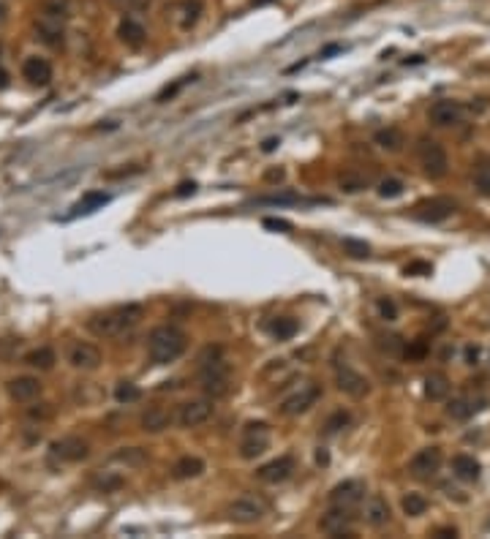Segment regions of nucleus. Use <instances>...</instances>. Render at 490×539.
Returning a JSON list of instances; mask_svg holds the SVG:
<instances>
[{
	"mask_svg": "<svg viewBox=\"0 0 490 539\" xmlns=\"http://www.w3.org/2000/svg\"><path fill=\"white\" fill-rule=\"evenodd\" d=\"M335 384H338V390H341L343 395L357 398V400L365 398L368 392H370V382H368L360 370H354V368L346 365V363H335Z\"/></svg>",
	"mask_w": 490,
	"mask_h": 539,
	"instance_id": "1a4fd4ad",
	"label": "nucleus"
},
{
	"mask_svg": "<svg viewBox=\"0 0 490 539\" xmlns=\"http://www.w3.org/2000/svg\"><path fill=\"white\" fill-rule=\"evenodd\" d=\"M338 49H341V47H338V44H330V47H327V49H324V52H321V57H327V55H332V52H338Z\"/></svg>",
	"mask_w": 490,
	"mask_h": 539,
	"instance_id": "13d9d810",
	"label": "nucleus"
},
{
	"mask_svg": "<svg viewBox=\"0 0 490 539\" xmlns=\"http://www.w3.org/2000/svg\"><path fill=\"white\" fill-rule=\"evenodd\" d=\"M316 202L318 199H305L300 194H272L256 199V204H278V207H284V204H316Z\"/></svg>",
	"mask_w": 490,
	"mask_h": 539,
	"instance_id": "2f4dec72",
	"label": "nucleus"
},
{
	"mask_svg": "<svg viewBox=\"0 0 490 539\" xmlns=\"http://www.w3.org/2000/svg\"><path fill=\"white\" fill-rule=\"evenodd\" d=\"M452 474L461 482H477L482 477V465L474 455H455L452 458Z\"/></svg>",
	"mask_w": 490,
	"mask_h": 539,
	"instance_id": "b1692460",
	"label": "nucleus"
},
{
	"mask_svg": "<svg viewBox=\"0 0 490 539\" xmlns=\"http://www.w3.org/2000/svg\"><path fill=\"white\" fill-rule=\"evenodd\" d=\"M373 142L382 150H387V153H398L400 147L406 145V136H403V131L398 125H387V128H379L373 134Z\"/></svg>",
	"mask_w": 490,
	"mask_h": 539,
	"instance_id": "bb28decb",
	"label": "nucleus"
},
{
	"mask_svg": "<svg viewBox=\"0 0 490 539\" xmlns=\"http://www.w3.org/2000/svg\"><path fill=\"white\" fill-rule=\"evenodd\" d=\"M88 452H90L88 441H82L79 436H66V439L49 444V458L60 461V463H79L88 458Z\"/></svg>",
	"mask_w": 490,
	"mask_h": 539,
	"instance_id": "f8f14e48",
	"label": "nucleus"
},
{
	"mask_svg": "<svg viewBox=\"0 0 490 539\" xmlns=\"http://www.w3.org/2000/svg\"><path fill=\"white\" fill-rule=\"evenodd\" d=\"M376 343H379V349H382V351H387V354H400V351L406 349L403 341H400L398 335H379Z\"/></svg>",
	"mask_w": 490,
	"mask_h": 539,
	"instance_id": "a19ab883",
	"label": "nucleus"
},
{
	"mask_svg": "<svg viewBox=\"0 0 490 539\" xmlns=\"http://www.w3.org/2000/svg\"><path fill=\"white\" fill-rule=\"evenodd\" d=\"M177 8L183 11V17H180V27H183V30L194 27L196 20H199V14H202V3H199V0H183Z\"/></svg>",
	"mask_w": 490,
	"mask_h": 539,
	"instance_id": "f704fd0d",
	"label": "nucleus"
},
{
	"mask_svg": "<svg viewBox=\"0 0 490 539\" xmlns=\"http://www.w3.org/2000/svg\"><path fill=\"white\" fill-rule=\"evenodd\" d=\"M343 251H346L349 256H354V259H365L368 253H370L368 243H363V240H351V237L343 240Z\"/></svg>",
	"mask_w": 490,
	"mask_h": 539,
	"instance_id": "79ce46f5",
	"label": "nucleus"
},
{
	"mask_svg": "<svg viewBox=\"0 0 490 539\" xmlns=\"http://www.w3.org/2000/svg\"><path fill=\"white\" fill-rule=\"evenodd\" d=\"M226 514L232 523H240V526H251V523H259L265 514H267V504L259 498V496H237L229 507H226Z\"/></svg>",
	"mask_w": 490,
	"mask_h": 539,
	"instance_id": "39448f33",
	"label": "nucleus"
},
{
	"mask_svg": "<svg viewBox=\"0 0 490 539\" xmlns=\"http://www.w3.org/2000/svg\"><path fill=\"white\" fill-rule=\"evenodd\" d=\"M455 537H458V528H449V526L436 531V539H455Z\"/></svg>",
	"mask_w": 490,
	"mask_h": 539,
	"instance_id": "5fc2aeb1",
	"label": "nucleus"
},
{
	"mask_svg": "<svg viewBox=\"0 0 490 539\" xmlns=\"http://www.w3.org/2000/svg\"><path fill=\"white\" fill-rule=\"evenodd\" d=\"M416 158H419V167H422V172H425V177H430V180L447 177V172H449V158H447L444 147H441L436 139L422 136V139L416 142Z\"/></svg>",
	"mask_w": 490,
	"mask_h": 539,
	"instance_id": "20e7f679",
	"label": "nucleus"
},
{
	"mask_svg": "<svg viewBox=\"0 0 490 539\" xmlns=\"http://www.w3.org/2000/svg\"><path fill=\"white\" fill-rule=\"evenodd\" d=\"M465 360H468V365H477V360H479V349H477V346H468V349H465Z\"/></svg>",
	"mask_w": 490,
	"mask_h": 539,
	"instance_id": "864d4df0",
	"label": "nucleus"
},
{
	"mask_svg": "<svg viewBox=\"0 0 490 539\" xmlns=\"http://www.w3.org/2000/svg\"><path fill=\"white\" fill-rule=\"evenodd\" d=\"M363 501H365V485L360 479H346V482L330 490V507L357 510Z\"/></svg>",
	"mask_w": 490,
	"mask_h": 539,
	"instance_id": "4468645a",
	"label": "nucleus"
},
{
	"mask_svg": "<svg viewBox=\"0 0 490 539\" xmlns=\"http://www.w3.org/2000/svg\"><path fill=\"white\" fill-rule=\"evenodd\" d=\"M115 461H120L125 465H142L145 463V452L139 447H131V449H120L115 452Z\"/></svg>",
	"mask_w": 490,
	"mask_h": 539,
	"instance_id": "58836bf2",
	"label": "nucleus"
},
{
	"mask_svg": "<svg viewBox=\"0 0 490 539\" xmlns=\"http://www.w3.org/2000/svg\"><path fill=\"white\" fill-rule=\"evenodd\" d=\"M363 520H365L370 528H384L392 520L390 504H387L382 496H370L365 501V510H363Z\"/></svg>",
	"mask_w": 490,
	"mask_h": 539,
	"instance_id": "aec40b11",
	"label": "nucleus"
},
{
	"mask_svg": "<svg viewBox=\"0 0 490 539\" xmlns=\"http://www.w3.org/2000/svg\"><path fill=\"white\" fill-rule=\"evenodd\" d=\"M112 6H118L125 14H136V11H145L150 0H112Z\"/></svg>",
	"mask_w": 490,
	"mask_h": 539,
	"instance_id": "c03bdc74",
	"label": "nucleus"
},
{
	"mask_svg": "<svg viewBox=\"0 0 490 539\" xmlns=\"http://www.w3.org/2000/svg\"><path fill=\"white\" fill-rule=\"evenodd\" d=\"M318 398H321V387L314 384V382H308V384H302L300 390H294L292 395H286V398H284V403H281V414H286V416L305 414L311 406H316Z\"/></svg>",
	"mask_w": 490,
	"mask_h": 539,
	"instance_id": "6e6552de",
	"label": "nucleus"
},
{
	"mask_svg": "<svg viewBox=\"0 0 490 539\" xmlns=\"http://www.w3.org/2000/svg\"><path fill=\"white\" fill-rule=\"evenodd\" d=\"M120 485H122V477H118V474H109V471H98L96 488H101V490H115V488H120Z\"/></svg>",
	"mask_w": 490,
	"mask_h": 539,
	"instance_id": "37998d69",
	"label": "nucleus"
},
{
	"mask_svg": "<svg viewBox=\"0 0 490 539\" xmlns=\"http://www.w3.org/2000/svg\"><path fill=\"white\" fill-rule=\"evenodd\" d=\"M139 398H142V390L136 384H131V382H120L115 387V400L118 403H136Z\"/></svg>",
	"mask_w": 490,
	"mask_h": 539,
	"instance_id": "e433bc0d",
	"label": "nucleus"
},
{
	"mask_svg": "<svg viewBox=\"0 0 490 539\" xmlns=\"http://www.w3.org/2000/svg\"><path fill=\"white\" fill-rule=\"evenodd\" d=\"M38 11L57 14V17H69V11H71V0H41V3H38Z\"/></svg>",
	"mask_w": 490,
	"mask_h": 539,
	"instance_id": "4c0bfd02",
	"label": "nucleus"
},
{
	"mask_svg": "<svg viewBox=\"0 0 490 539\" xmlns=\"http://www.w3.org/2000/svg\"><path fill=\"white\" fill-rule=\"evenodd\" d=\"M66 20L69 17H57V14H47V11H38L36 17V38H41L47 47H60L63 44V36H66Z\"/></svg>",
	"mask_w": 490,
	"mask_h": 539,
	"instance_id": "ddd939ff",
	"label": "nucleus"
},
{
	"mask_svg": "<svg viewBox=\"0 0 490 539\" xmlns=\"http://www.w3.org/2000/svg\"><path fill=\"white\" fill-rule=\"evenodd\" d=\"M416 272L430 275V265H428V262H414V265H409V267H406V275H416Z\"/></svg>",
	"mask_w": 490,
	"mask_h": 539,
	"instance_id": "3c124183",
	"label": "nucleus"
},
{
	"mask_svg": "<svg viewBox=\"0 0 490 539\" xmlns=\"http://www.w3.org/2000/svg\"><path fill=\"white\" fill-rule=\"evenodd\" d=\"M213 400L210 398H199V400H186L183 406H180V412H177V422L183 425V428H199V425H204L210 416H213Z\"/></svg>",
	"mask_w": 490,
	"mask_h": 539,
	"instance_id": "dca6fc26",
	"label": "nucleus"
},
{
	"mask_svg": "<svg viewBox=\"0 0 490 539\" xmlns=\"http://www.w3.org/2000/svg\"><path fill=\"white\" fill-rule=\"evenodd\" d=\"M270 447V428L267 422H248L240 436V458L243 461H253L262 452H267Z\"/></svg>",
	"mask_w": 490,
	"mask_h": 539,
	"instance_id": "423d86ee",
	"label": "nucleus"
},
{
	"mask_svg": "<svg viewBox=\"0 0 490 539\" xmlns=\"http://www.w3.org/2000/svg\"><path fill=\"white\" fill-rule=\"evenodd\" d=\"M22 76L30 85L44 88V85H49V79H52V66H49V60L33 55V57H27L22 63Z\"/></svg>",
	"mask_w": 490,
	"mask_h": 539,
	"instance_id": "412c9836",
	"label": "nucleus"
},
{
	"mask_svg": "<svg viewBox=\"0 0 490 539\" xmlns=\"http://www.w3.org/2000/svg\"><path fill=\"white\" fill-rule=\"evenodd\" d=\"M292 471H294V458L292 455H281V458H275V461L262 465V468L256 471V477H259V482H265V485H281V482H286V479L292 477Z\"/></svg>",
	"mask_w": 490,
	"mask_h": 539,
	"instance_id": "f3484780",
	"label": "nucleus"
},
{
	"mask_svg": "<svg viewBox=\"0 0 490 539\" xmlns=\"http://www.w3.org/2000/svg\"><path fill=\"white\" fill-rule=\"evenodd\" d=\"M474 183H477V188L482 191L485 196H490V164H482L477 174H474Z\"/></svg>",
	"mask_w": 490,
	"mask_h": 539,
	"instance_id": "a18cd8bd",
	"label": "nucleus"
},
{
	"mask_svg": "<svg viewBox=\"0 0 490 539\" xmlns=\"http://www.w3.org/2000/svg\"><path fill=\"white\" fill-rule=\"evenodd\" d=\"M265 226H267V229H281V232H289V229H292L289 220H281V218H265Z\"/></svg>",
	"mask_w": 490,
	"mask_h": 539,
	"instance_id": "8fccbe9b",
	"label": "nucleus"
},
{
	"mask_svg": "<svg viewBox=\"0 0 490 539\" xmlns=\"http://www.w3.org/2000/svg\"><path fill=\"white\" fill-rule=\"evenodd\" d=\"M265 180H270V183H281V180H284V169H270L267 174H265Z\"/></svg>",
	"mask_w": 490,
	"mask_h": 539,
	"instance_id": "6e6d98bb",
	"label": "nucleus"
},
{
	"mask_svg": "<svg viewBox=\"0 0 490 539\" xmlns=\"http://www.w3.org/2000/svg\"><path fill=\"white\" fill-rule=\"evenodd\" d=\"M204 471V461L202 458H196V455H183L177 463L172 465V477L174 479H194V477H199Z\"/></svg>",
	"mask_w": 490,
	"mask_h": 539,
	"instance_id": "c85d7f7f",
	"label": "nucleus"
},
{
	"mask_svg": "<svg viewBox=\"0 0 490 539\" xmlns=\"http://www.w3.org/2000/svg\"><path fill=\"white\" fill-rule=\"evenodd\" d=\"M186 346H188V338L180 327L161 324V327L150 330V335H147V357L155 365H169L186 351Z\"/></svg>",
	"mask_w": 490,
	"mask_h": 539,
	"instance_id": "f03ea898",
	"label": "nucleus"
},
{
	"mask_svg": "<svg viewBox=\"0 0 490 539\" xmlns=\"http://www.w3.org/2000/svg\"><path fill=\"white\" fill-rule=\"evenodd\" d=\"M428 118H430L433 125H439V128L455 125V122H461V118H463V104H461V101H452V98L436 101V104L430 106Z\"/></svg>",
	"mask_w": 490,
	"mask_h": 539,
	"instance_id": "a211bd4d",
	"label": "nucleus"
},
{
	"mask_svg": "<svg viewBox=\"0 0 490 539\" xmlns=\"http://www.w3.org/2000/svg\"><path fill=\"white\" fill-rule=\"evenodd\" d=\"M24 365L38 368V370H49V368L55 365V351H52L49 346H38V349H33V351L24 354Z\"/></svg>",
	"mask_w": 490,
	"mask_h": 539,
	"instance_id": "7c9ffc66",
	"label": "nucleus"
},
{
	"mask_svg": "<svg viewBox=\"0 0 490 539\" xmlns=\"http://www.w3.org/2000/svg\"><path fill=\"white\" fill-rule=\"evenodd\" d=\"M318 528L327 537H351L354 534V510H343V507H330L321 514Z\"/></svg>",
	"mask_w": 490,
	"mask_h": 539,
	"instance_id": "0eeeda50",
	"label": "nucleus"
},
{
	"mask_svg": "<svg viewBox=\"0 0 490 539\" xmlns=\"http://www.w3.org/2000/svg\"><path fill=\"white\" fill-rule=\"evenodd\" d=\"M400 194H403V183H400V180L387 177V180L379 183V196H382V199H395V196Z\"/></svg>",
	"mask_w": 490,
	"mask_h": 539,
	"instance_id": "ea45409f",
	"label": "nucleus"
},
{
	"mask_svg": "<svg viewBox=\"0 0 490 539\" xmlns=\"http://www.w3.org/2000/svg\"><path fill=\"white\" fill-rule=\"evenodd\" d=\"M455 202L452 199H447V196H433V199H425V202H419L414 210H412V216L416 220H422V223H441V220H447L452 213H455Z\"/></svg>",
	"mask_w": 490,
	"mask_h": 539,
	"instance_id": "9d476101",
	"label": "nucleus"
},
{
	"mask_svg": "<svg viewBox=\"0 0 490 539\" xmlns=\"http://www.w3.org/2000/svg\"><path fill=\"white\" fill-rule=\"evenodd\" d=\"M142 318V305H115L109 311H101L88 318V327L90 332L98 338H120L125 332H131Z\"/></svg>",
	"mask_w": 490,
	"mask_h": 539,
	"instance_id": "f257e3e1",
	"label": "nucleus"
},
{
	"mask_svg": "<svg viewBox=\"0 0 490 539\" xmlns=\"http://www.w3.org/2000/svg\"><path fill=\"white\" fill-rule=\"evenodd\" d=\"M3 88H8V74L0 69V90H3Z\"/></svg>",
	"mask_w": 490,
	"mask_h": 539,
	"instance_id": "4d7b16f0",
	"label": "nucleus"
},
{
	"mask_svg": "<svg viewBox=\"0 0 490 539\" xmlns=\"http://www.w3.org/2000/svg\"><path fill=\"white\" fill-rule=\"evenodd\" d=\"M297 330H300V324H297L294 318H275V321L270 324V332H272L278 341H289V338H294Z\"/></svg>",
	"mask_w": 490,
	"mask_h": 539,
	"instance_id": "c9c22d12",
	"label": "nucleus"
},
{
	"mask_svg": "<svg viewBox=\"0 0 490 539\" xmlns=\"http://www.w3.org/2000/svg\"><path fill=\"white\" fill-rule=\"evenodd\" d=\"M27 416H30V419H49V416H52V409H49V403H36V406L27 409Z\"/></svg>",
	"mask_w": 490,
	"mask_h": 539,
	"instance_id": "09e8293b",
	"label": "nucleus"
},
{
	"mask_svg": "<svg viewBox=\"0 0 490 539\" xmlns=\"http://www.w3.org/2000/svg\"><path fill=\"white\" fill-rule=\"evenodd\" d=\"M139 425L147 433H161V430H167L172 425V414L167 409H161V406H147L142 416H139Z\"/></svg>",
	"mask_w": 490,
	"mask_h": 539,
	"instance_id": "5701e85b",
	"label": "nucleus"
},
{
	"mask_svg": "<svg viewBox=\"0 0 490 539\" xmlns=\"http://www.w3.org/2000/svg\"><path fill=\"white\" fill-rule=\"evenodd\" d=\"M349 422H351V414L343 412V409H338V412H332V414L324 419L321 433H324V436H335V433H341L343 428H349Z\"/></svg>",
	"mask_w": 490,
	"mask_h": 539,
	"instance_id": "473e14b6",
	"label": "nucleus"
},
{
	"mask_svg": "<svg viewBox=\"0 0 490 539\" xmlns=\"http://www.w3.org/2000/svg\"><path fill=\"white\" fill-rule=\"evenodd\" d=\"M403 354H406L409 360H422V357L428 354V343H425V341H414V343H409V346L403 349Z\"/></svg>",
	"mask_w": 490,
	"mask_h": 539,
	"instance_id": "49530a36",
	"label": "nucleus"
},
{
	"mask_svg": "<svg viewBox=\"0 0 490 539\" xmlns=\"http://www.w3.org/2000/svg\"><path fill=\"white\" fill-rule=\"evenodd\" d=\"M275 145H278V139H267V142H265V150L270 153V150H275Z\"/></svg>",
	"mask_w": 490,
	"mask_h": 539,
	"instance_id": "052dcab7",
	"label": "nucleus"
},
{
	"mask_svg": "<svg viewBox=\"0 0 490 539\" xmlns=\"http://www.w3.org/2000/svg\"><path fill=\"white\" fill-rule=\"evenodd\" d=\"M194 191H196V183H180L174 194H177V196H188V194H194Z\"/></svg>",
	"mask_w": 490,
	"mask_h": 539,
	"instance_id": "603ef678",
	"label": "nucleus"
},
{
	"mask_svg": "<svg viewBox=\"0 0 490 539\" xmlns=\"http://www.w3.org/2000/svg\"><path fill=\"white\" fill-rule=\"evenodd\" d=\"M449 379L444 376V373H428L425 376V398L428 400H433V403H439L444 400L447 395H449Z\"/></svg>",
	"mask_w": 490,
	"mask_h": 539,
	"instance_id": "c756f323",
	"label": "nucleus"
},
{
	"mask_svg": "<svg viewBox=\"0 0 490 539\" xmlns=\"http://www.w3.org/2000/svg\"><path fill=\"white\" fill-rule=\"evenodd\" d=\"M6 17H8V8H6V3H0V24L6 22Z\"/></svg>",
	"mask_w": 490,
	"mask_h": 539,
	"instance_id": "bf43d9fd",
	"label": "nucleus"
},
{
	"mask_svg": "<svg viewBox=\"0 0 490 539\" xmlns=\"http://www.w3.org/2000/svg\"><path fill=\"white\" fill-rule=\"evenodd\" d=\"M379 314L387 318V321H395V316H398V308H395V302H392V300L382 297V300H379Z\"/></svg>",
	"mask_w": 490,
	"mask_h": 539,
	"instance_id": "de8ad7c7",
	"label": "nucleus"
},
{
	"mask_svg": "<svg viewBox=\"0 0 490 539\" xmlns=\"http://www.w3.org/2000/svg\"><path fill=\"white\" fill-rule=\"evenodd\" d=\"M109 202V194H104V191H90V194H85L76 204L71 207V213L66 216V220L76 218V216H88V213H93L98 207H104Z\"/></svg>",
	"mask_w": 490,
	"mask_h": 539,
	"instance_id": "cd10ccee",
	"label": "nucleus"
},
{
	"mask_svg": "<svg viewBox=\"0 0 490 539\" xmlns=\"http://www.w3.org/2000/svg\"><path fill=\"white\" fill-rule=\"evenodd\" d=\"M199 384L210 400H220L232 392V368L223 360V354L210 363H199Z\"/></svg>",
	"mask_w": 490,
	"mask_h": 539,
	"instance_id": "7ed1b4c3",
	"label": "nucleus"
},
{
	"mask_svg": "<svg viewBox=\"0 0 490 539\" xmlns=\"http://www.w3.org/2000/svg\"><path fill=\"white\" fill-rule=\"evenodd\" d=\"M38 392H41V382L33 376H17L8 382V395L17 403H30L33 398H38Z\"/></svg>",
	"mask_w": 490,
	"mask_h": 539,
	"instance_id": "4be33fe9",
	"label": "nucleus"
},
{
	"mask_svg": "<svg viewBox=\"0 0 490 539\" xmlns=\"http://www.w3.org/2000/svg\"><path fill=\"white\" fill-rule=\"evenodd\" d=\"M485 406H488V398L463 392V395H458V398H452V400L447 403V416L455 419V422H465V419H471L477 412H482Z\"/></svg>",
	"mask_w": 490,
	"mask_h": 539,
	"instance_id": "2eb2a0df",
	"label": "nucleus"
},
{
	"mask_svg": "<svg viewBox=\"0 0 490 539\" xmlns=\"http://www.w3.org/2000/svg\"><path fill=\"white\" fill-rule=\"evenodd\" d=\"M118 36H120L122 44H125V47H131V49H139L147 38L145 27L136 22V20H131V17H125V20L120 22V27H118Z\"/></svg>",
	"mask_w": 490,
	"mask_h": 539,
	"instance_id": "a878e982",
	"label": "nucleus"
},
{
	"mask_svg": "<svg viewBox=\"0 0 490 539\" xmlns=\"http://www.w3.org/2000/svg\"><path fill=\"white\" fill-rule=\"evenodd\" d=\"M400 507H403V512L409 514V517H419V514H425V510H428V498H425L422 493H406L403 501H400Z\"/></svg>",
	"mask_w": 490,
	"mask_h": 539,
	"instance_id": "72a5a7b5",
	"label": "nucleus"
},
{
	"mask_svg": "<svg viewBox=\"0 0 490 539\" xmlns=\"http://www.w3.org/2000/svg\"><path fill=\"white\" fill-rule=\"evenodd\" d=\"M373 183V174L370 172H360V169H346L338 174V186H341V191L346 194H357V191H363Z\"/></svg>",
	"mask_w": 490,
	"mask_h": 539,
	"instance_id": "393cba45",
	"label": "nucleus"
},
{
	"mask_svg": "<svg viewBox=\"0 0 490 539\" xmlns=\"http://www.w3.org/2000/svg\"><path fill=\"white\" fill-rule=\"evenodd\" d=\"M262 3H267V0H256V6H262Z\"/></svg>",
	"mask_w": 490,
	"mask_h": 539,
	"instance_id": "680f3d73",
	"label": "nucleus"
},
{
	"mask_svg": "<svg viewBox=\"0 0 490 539\" xmlns=\"http://www.w3.org/2000/svg\"><path fill=\"white\" fill-rule=\"evenodd\" d=\"M69 363L74 368H82V370H93V368L101 365V351H98V346L93 343H74L71 349H69Z\"/></svg>",
	"mask_w": 490,
	"mask_h": 539,
	"instance_id": "6ab92c4d",
	"label": "nucleus"
},
{
	"mask_svg": "<svg viewBox=\"0 0 490 539\" xmlns=\"http://www.w3.org/2000/svg\"><path fill=\"white\" fill-rule=\"evenodd\" d=\"M441 463H444V455H441V447H425L419 449L414 458L409 461V471L416 479H430L441 471Z\"/></svg>",
	"mask_w": 490,
	"mask_h": 539,
	"instance_id": "9b49d317",
	"label": "nucleus"
}]
</instances>
